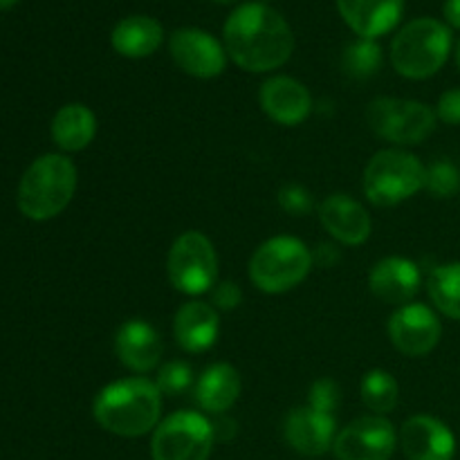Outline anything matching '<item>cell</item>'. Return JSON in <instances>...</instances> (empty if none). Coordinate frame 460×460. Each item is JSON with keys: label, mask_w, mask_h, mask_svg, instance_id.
Wrapping results in <instances>:
<instances>
[{"label": "cell", "mask_w": 460, "mask_h": 460, "mask_svg": "<svg viewBox=\"0 0 460 460\" xmlns=\"http://www.w3.org/2000/svg\"><path fill=\"white\" fill-rule=\"evenodd\" d=\"M227 57L247 72L281 67L295 52V34L286 18L265 3H245L234 9L223 27Z\"/></svg>", "instance_id": "cell-1"}, {"label": "cell", "mask_w": 460, "mask_h": 460, "mask_svg": "<svg viewBox=\"0 0 460 460\" xmlns=\"http://www.w3.org/2000/svg\"><path fill=\"white\" fill-rule=\"evenodd\" d=\"M162 394L146 377L111 382L97 394L93 416L102 429L121 438H137L160 425Z\"/></svg>", "instance_id": "cell-2"}, {"label": "cell", "mask_w": 460, "mask_h": 460, "mask_svg": "<svg viewBox=\"0 0 460 460\" xmlns=\"http://www.w3.org/2000/svg\"><path fill=\"white\" fill-rule=\"evenodd\" d=\"M76 191V166L58 153L30 164L18 184V209L30 220H49L70 205Z\"/></svg>", "instance_id": "cell-3"}, {"label": "cell", "mask_w": 460, "mask_h": 460, "mask_svg": "<svg viewBox=\"0 0 460 460\" xmlns=\"http://www.w3.org/2000/svg\"><path fill=\"white\" fill-rule=\"evenodd\" d=\"M452 52V31L436 18H416L395 34L391 63L404 79H429L447 63Z\"/></svg>", "instance_id": "cell-4"}, {"label": "cell", "mask_w": 460, "mask_h": 460, "mask_svg": "<svg viewBox=\"0 0 460 460\" xmlns=\"http://www.w3.org/2000/svg\"><path fill=\"white\" fill-rule=\"evenodd\" d=\"M314 263L313 252L295 236H274L261 243L250 259V279L261 292L281 295L299 286Z\"/></svg>", "instance_id": "cell-5"}, {"label": "cell", "mask_w": 460, "mask_h": 460, "mask_svg": "<svg viewBox=\"0 0 460 460\" xmlns=\"http://www.w3.org/2000/svg\"><path fill=\"white\" fill-rule=\"evenodd\" d=\"M427 169L416 155L400 148L376 153L364 169V193L377 207H395L425 189Z\"/></svg>", "instance_id": "cell-6"}, {"label": "cell", "mask_w": 460, "mask_h": 460, "mask_svg": "<svg viewBox=\"0 0 460 460\" xmlns=\"http://www.w3.org/2000/svg\"><path fill=\"white\" fill-rule=\"evenodd\" d=\"M436 112L413 99L377 97L368 103L367 121L376 135L400 146L422 144L436 130Z\"/></svg>", "instance_id": "cell-7"}, {"label": "cell", "mask_w": 460, "mask_h": 460, "mask_svg": "<svg viewBox=\"0 0 460 460\" xmlns=\"http://www.w3.org/2000/svg\"><path fill=\"white\" fill-rule=\"evenodd\" d=\"M166 272L182 295H205L218 279V256L214 243L202 232H184L173 241L166 259Z\"/></svg>", "instance_id": "cell-8"}, {"label": "cell", "mask_w": 460, "mask_h": 460, "mask_svg": "<svg viewBox=\"0 0 460 460\" xmlns=\"http://www.w3.org/2000/svg\"><path fill=\"white\" fill-rule=\"evenodd\" d=\"M214 440V425L202 413L178 411L155 427L151 456L153 460H209Z\"/></svg>", "instance_id": "cell-9"}, {"label": "cell", "mask_w": 460, "mask_h": 460, "mask_svg": "<svg viewBox=\"0 0 460 460\" xmlns=\"http://www.w3.org/2000/svg\"><path fill=\"white\" fill-rule=\"evenodd\" d=\"M394 425L382 416H364L337 434L332 452L337 460H389L395 452Z\"/></svg>", "instance_id": "cell-10"}, {"label": "cell", "mask_w": 460, "mask_h": 460, "mask_svg": "<svg viewBox=\"0 0 460 460\" xmlns=\"http://www.w3.org/2000/svg\"><path fill=\"white\" fill-rule=\"evenodd\" d=\"M169 52L175 66L196 79H214L227 66V49L209 31L196 27L175 30L169 39Z\"/></svg>", "instance_id": "cell-11"}, {"label": "cell", "mask_w": 460, "mask_h": 460, "mask_svg": "<svg viewBox=\"0 0 460 460\" xmlns=\"http://www.w3.org/2000/svg\"><path fill=\"white\" fill-rule=\"evenodd\" d=\"M389 340L395 349L409 358H422L438 346L443 326L438 314L422 304L400 305L389 317Z\"/></svg>", "instance_id": "cell-12"}, {"label": "cell", "mask_w": 460, "mask_h": 460, "mask_svg": "<svg viewBox=\"0 0 460 460\" xmlns=\"http://www.w3.org/2000/svg\"><path fill=\"white\" fill-rule=\"evenodd\" d=\"M400 445L409 460H454L456 438L434 416H411L400 429Z\"/></svg>", "instance_id": "cell-13"}, {"label": "cell", "mask_w": 460, "mask_h": 460, "mask_svg": "<svg viewBox=\"0 0 460 460\" xmlns=\"http://www.w3.org/2000/svg\"><path fill=\"white\" fill-rule=\"evenodd\" d=\"M283 431L295 452L304 456H322L335 445V413H323L313 407H296L288 413Z\"/></svg>", "instance_id": "cell-14"}, {"label": "cell", "mask_w": 460, "mask_h": 460, "mask_svg": "<svg viewBox=\"0 0 460 460\" xmlns=\"http://www.w3.org/2000/svg\"><path fill=\"white\" fill-rule=\"evenodd\" d=\"M261 108L281 126H296L313 112V97L301 81L292 76H272L261 85Z\"/></svg>", "instance_id": "cell-15"}, {"label": "cell", "mask_w": 460, "mask_h": 460, "mask_svg": "<svg viewBox=\"0 0 460 460\" xmlns=\"http://www.w3.org/2000/svg\"><path fill=\"white\" fill-rule=\"evenodd\" d=\"M420 286V268L404 256H386L368 272V288L385 304L407 305L418 295Z\"/></svg>", "instance_id": "cell-16"}, {"label": "cell", "mask_w": 460, "mask_h": 460, "mask_svg": "<svg viewBox=\"0 0 460 460\" xmlns=\"http://www.w3.org/2000/svg\"><path fill=\"white\" fill-rule=\"evenodd\" d=\"M319 220L335 241L344 245H362L371 238V216L346 193H332L319 207Z\"/></svg>", "instance_id": "cell-17"}, {"label": "cell", "mask_w": 460, "mask_h": 460, "mask_svg": "<svg viewBox=\"0 0 460 460\" xmlns=\"http://www.w3.org/2000/svg\"><path fill=\"white\" fill-rule=\"evenodd\" d=\"M340 16L359 39L385 36L404 13V0H337Z\"/></svg>", "instance_id": "cell-18"}, {"label": "cell", "mask_w": 460, "mask_h": 460, "mask_svg": "<svg viewBox=\"0 0 460 460\" xmlns=\"http://www.w3.org/2000/svg\"><path fill=\"white\" fill-rule=\"evenodd\" d=\"M115 353L128 371L148 373L160 364L162 340L148 322L130 319L117 331Z\"/></svg>", "instance_id": "cell-19"}, {"label": "cell", "mask_w": 460, "mask_h": 460, "mask_svg": "<svg viewBox=\"0 0 460 460\" xmlns=\"http://www.w3.org/2000/svg\"><path fill=\"white\" fill-rule=\"evenodd\" d=\"M218 310L207 301H187L180 305L173 319V335L180 349L187 353H205L218 340Z\"/></svg>", "instance_id": "cell-20"}, {"label": "cell", "mask_w": 460, "mask_h": 460, "mask_svg": "<svg viewBox=\"0 0 460 460\" xmlns=\"http://www.w3.org/2000/svg\"><path fill=\"white\" fill-rule=\"evenodd\" d=\"M243 391L241 373L232 364H211L202 371L193 386V398L198 407L207 413H225L236 404Z\"/></svg>", "instance_id": "cell-21"}, {"label": "cell", "mask_w": 460, "mask_h": 460, "mask_svg": "<svg viewBox=\"0 0 460 460\" xmlns=\"http://www.w3.org/2000/svg\"><path fill=\"white\" fill-rule=\"evenodd\" d=\"M164 40L160 21L151 16L121 18L111 34V43L117 54L126 58H146L157 52Z\"/></svg>", "instance_id": "cell-22"}, {"label": "cell", "mask_w": 460, "mask_h": 460, "mask_svg": "<svg viewBox=\"0 0 460 460\" xmlns=\"http://www.w3.org/2000/svg\"><path fill=\"white\" fill-rule=\"evenodd\" d=\"M94 133L97 117L84 103H67L52 119V139L61 151H84L94 139Z\"/></svg>", "instance_id": "cell-23"}, {"label": "cell", "mask_w": 460, "mask_h": 460, "mask_svg": "<svg viewBox=\"0 0 460 460\" xmlns=\"http://www.w3.org/2000/svg\"><path fill=\"white\" fill-rule=\"evenodd\" d=\"M427 292L440 313L460 322V263L436 268L427 281Z\"/></svg>", "instance_id": "cell-24"}, {"label": "cell", "mask_w": 460, "mask_h": 460, "mask_svg": "<svg viewBox=\"0 0 460 460\" xmlns=\"http://www.w3.org/2000/svg\"><path fill=\"white\" fill-rule=\"evenodd\" d=\"M359 391H362L364 404H367L376 416H385V413L394 411V409L398 407V380H395L389 371H385V368H373V371H368L367 376L362 377Z\"/></svg>", "instance_id": "cell-25"}, {"label": "cell", "mask_w": 460, "mask_h": 460, "mask_svg": "<svg viewBox=\"0 0 460 460\" xmlns=\"http://www.w3.org/2000/svg\"><path fill=\"white\" fill-rule=\"evenodd\" d=\"M382 48L373 39H358L346 45L341 66L350 79H371L382 67Z\"/></svg>", "instance_id": "cell-26"}, {"label": "cell", "mask_w": 460, "mask_h": 460, "mask_svg": "<svg viewBox=\"0 0 460 460\" xmlns=\"http://www.w3.org/2000/svg\"><path fill=\"white\" fill-rule=\"evenodd\" d=\"M425 189L434 198H454L460 191V171L449 160H436L427 169Z\"/></svg>", "instance_id": "cell-27"}, {"label": "cell", "mask_w": 460, "mask_h": 460, "mask_svg": "<svg viewBox=\"0 0 460 460\" xmlns=\"http://www.w3.org/2000/svg\"><path fill=\"white\" fill-rule=\"evenodd\" d=\"M155 386L164 395H180L193 386V371L187 362H166L160 367Z\"/></svg>", "instance_id": "cell-28"}, {"label": "cell", "mask_w": 460, "mask_h": 460, "mask_svg": "<svg viewBox=\"0 0 460 460\" xmlns=\"http://www.w3.org/2000/svg\"><path fill=\"white\" fill-rule=\"evenodd\" d=\"M279 207L290 216H305L313 211V193L301 184H288L279 191Z\"/></svg>", "instance_id": "cell-29"}, {"label": "cell", "mask_w": 460, "mask_h": 460, "mask_svg": "<svg viewBox=\"0 0 460 460\" xmlns=\"http://www.w3.org/2000/svg\"><path fill=\"white\" fill-rule=\"evenodd\" d=\"M337 402H340V389H337L335 382L328 380V377H322V380L314 382L308 395V407L323 413H332Z\"/></svg>", "instance_id": "cell-30"}, {"label": "cell", "mask_w": 460, "mask_h": 460, "mask_svg": "<svg viewBox=\"0 0 460 460\" xmlns=\"http://www.w3.org/2000/svg\"><path fill=\"white\" fill-rule=\"evenodd\" d=\"M243 304V290L238 283L223 281L214 288V308L216 310H236Z\"/></svg>", "instance_id": "cell-31"}, {"label": "cell", "mask_w": 460, "mask_h": 460, "mask_svg": "<svg viewBox=\"0 0 460 460\" xmlns=\"http://www.w3.org/2000/svg\"><path fill=\"white\" fill-rule=\"evenodd\" d=\"M436 117L449 126H460V88L443 93L436 108Z\"/></svg>", "instance_id": "cell-32"}, {"label": "cell", "mask_w": 460, "mask_h": 460, "mask_svg": "<svg viewBox=\"0 0 460 460\" xmlns=\"http://www.w3.org/2000/svg\"><path fill=\"white\" fill-rule=\"evenodd\" d=\"M443 13L449 25L460 30V0H445Z\"/></svg>", "instance_id": "cell-33"}, {"label": "cell", "mask_w": 460, "mask_h": 460, "mask_svg": "<svg viewBox=\"0 0 460 460\" xmlns=\"http://www.w3.org/2000/svg\"><path fill=\"white\" fill-rule=\"evenodd\" d=\"M18 0H0V9H12Z\"/></svg>", "instance_id": "cell-34"}, {"label": "cell", "mask_w": 460, "mask_h": 460, "mask_svg": "<svg viewBox=\"0 0 460 460\" xmlns=\"http://www.w3.org/2000/svg\"><path fill=\"white\" fill-rule=\"evenodd\" d=\"M211 3H218V4H232V3H236V0H211Z\"/></svg>", "instance_id": "cell-35"}, {"label": "cell", "mask_w": 460, "mask_h": 460, "mask_svg": "<svg viewBox=\"0 0 460 460\" xmlns=\"http://www.w3.org/2000/svg\"><path fill=\"white\" fill-rule=\"evenodd\" d=\"M456 66H458V70H460V40H458V45H456Z\"/></svg>", "instance_id": "cell-36"}]
</instances>
